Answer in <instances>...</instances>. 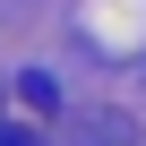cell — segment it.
Masks as SVG:
<instances>
[{
	"mask_svg": "<svg viewBox=\"0 0 146 146\" xmlns=\"http://www.w3.org/2000/svg\"><path fill=\"white\" fill-rule=\"evenodd\" d=\"M60 146H137V129L129 120H112V112H86V120H69V137Z\"/></svg>",
	"mask_w": 146,
	"mask_h": 146,
	"instance_id": "6da1fadb",
	"label": "cell"
},
{
	"mask_svg": "<svg viewBox=\"0 0 146 146\" xmlns=\"http://www.w3.org/2000/svg\"><path fill=\"white\" fill-rule=\"evenodd\" d=\"M0 146H35V137H26V129H9V120H0Z\"/></svg>",
	"mask_w": 146,
	"mask_h": 146,
	"instance_id": "3957f363",
	"label": "cell"
},
{
	"mask_svg": "<svg viewBox=\"0 0 146 146\" xmlns=\"http://www.w3.org/2000/svg\"><path fill=\"white\" fill-rule=\"evenodd\" d=\"M17 95H26V103H35V112H52V103H60V86H52V78H43V69H35V78H17Z\"/></svg>",
	"mask_w": 146,
	"mask_h": 146,
	"instance_id": "7a4b0ae2",
	"label": "cell"
}]
</instances>
